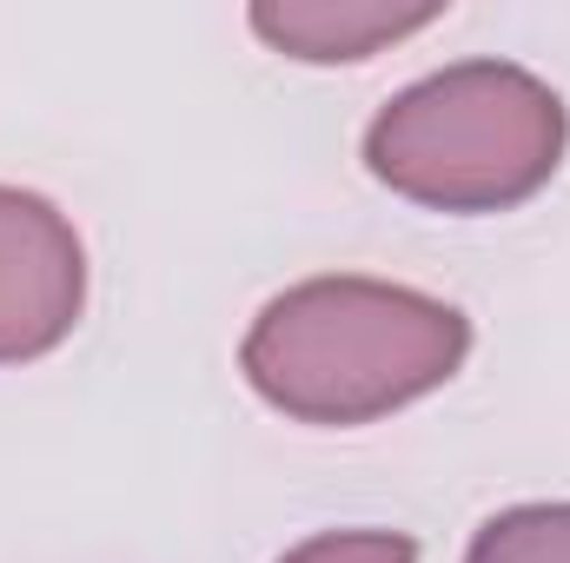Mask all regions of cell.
Listing matches in <instances>:
<instances>
[{"label":"cell","mask_w":570,"mask_h":563,"mask_svg":"<svg viewBox=\"0 0 570 563\" xmlns=\"http://www.w3.org/2000/svg\"><path fill=\"white\" fill-rule=\"evenodd\" d=\"M444 7H385V0H259L246 20L266 47H279L292 60L312 67H338V60H365L405 33L431 27Z\"/></svg>","instance_id":"cell-4"},{"label":"cell","mask_w":570,"mask_h":563,"mask_svg":"<svg viewBox=\"0 0 570 563\" xmlns=\"http://www.w3.org/2000/svg\"><path fill=\"white\" fill-rule=\"evenodd\" d=\"M464 563H570V504H511L484 517Z\"/></svg>","instance_id":"cell-5"},{"label":"cell","mask_w":570,"mask_h":563,"mask_svg":"<svg viewBox=\"0 0 570 563\" xmlns=\"http://www.w3.org/2000/svg\"><path fill=\"white\" fill-rule=\"evenodd\" d=\"M471 358V318L419 285L305 279L279 292L246 345V385L298 424H372L451 385Z\"/></svg>","instance_id":"cell-1"},{"label":"cell","mask_w":570,"mask_h":563,"mask_svg":"<svg viewBox=\"0 0 570 563\" xmlns=\"http://www.w3.org/2000/svg\"><path fill=\"white\" fill-rule=\"evenodd\" d=\"M80 305L87 253L73 219L27 186H0V365L60 352L80 325Z\"/></svg>","instance_id":"cell-3"},{"label":"cell","mask_w":570,"mask_h":563,"mask_svg":"<svg viewBox=\"0 0 570 563\" xmlns=\"http://www.w3.org/2000/svg\"><path fill=\"white\" fill-rule=\"evenodd\" d=\"M279 563H419V544L405 531H325L285 551Z\"/></svg>","instance_id":"cell-6"},{"label":"cell","mask_w":570,"mask_h":563,"mask_svg":"<svg viewBox=\"0 0 570 563\" xmlns=\"http://www.w3.org/2000/svg\"><path fill=\"white\" fill-rule=\"evenodd\" d=\"M570 113L551 80L518 60H458L379 107L365 166L431 213H504L558 179Z\"/></svg>","instance_id":"cell-2"}]
</instances>
